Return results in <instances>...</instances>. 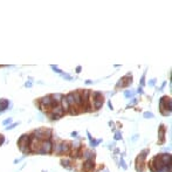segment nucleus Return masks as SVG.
<instances>
[{
    "label": "nucleus",
    "mask_w": 172,
    "mask_h": 172,
    "mask_svg": "<svg viewBox=\"0 0 172 172\" xmlns=\"http://www.w3.org/2000/svg\"><path fill=\"white\" fill-rule=\"evenodd\" d=\"M8 106L7 99H0V110H5Z\"/></svg>",
    "instance_id": "1"
},
{
    "label": "nucleus",
    "mask_w": 172,
    "mask_h": 172,
    "mask_svg": "<svg viewBox=\"0 0 172 172\" xmlns=\"http://www.w3.org/2000/svg\"><path fill=\"white\" fill-rule=\"evenodd\" d=\"M2 142H4V137L0 135V144H2Z\"/></svg>",
    "instance_id": "2"
}]
</instances>
